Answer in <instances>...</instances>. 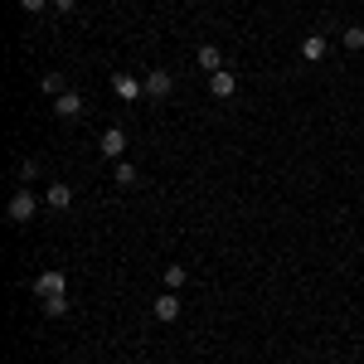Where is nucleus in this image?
<instances>
[{"label": "nucleus", "instance_id": "nucleus-12", "mask_svg": "<svg viewBox=\"0 0 364 364\" xmlns=\"http://www.w3.org/2000/svg\"><path fill=\"white\" fill-rule=\"evenodd\" d=\"M112 180H117V185H122V190H132V185H136L141 175H136V166H127V161H117V170H112Z\"/></svg>", "mask_w": 364, "mask_h": 364}, {"label": "nucleus", "instance_id": "nucleus-9", "mask_svg": "<svg viewBox=\"0 0 364 364\" xmlns=\"http://www.w3.org/2000/svg\"><path fill=\"white\" fill-rule=\"evenodd\" d=\"M156 321H180V291H166V296H156Z\"/></svg>", "mask_w": 364, "mask_h": 364}, {"label": "nucleus", "instance_id": "nucleus-3", "mask_svg": "<svg viewBox=\"0 0 364 364\" xmlns=\"http://www.w3.org/2000/svg\"><path fill=\"white\" fill-rule=\"evenodd\" d=\"M141 83H146V102H166L170 92H175V78H170L166 68H151Z\"/></svg>", "mask_w": 364, "mask_h": 364}, {"label": "nucleus", "instance_id": "nucleus-10", "mask_svg": "<svg viewBox=\"0 0 364 364\" xmlns=\"http://www.w3.org/2000/svg\"><path fill=\"white\" fill-rule=\"evenodd\" d=\"M44 204H49V209H68V204H73V185H49V190H44Z\"/></svg>", "mask_w": 364, "mask_h": 364}, {"label": "nucleus", "instance_id": "nucleus-14", "mask_svg": "<svg viewBox=\"0 0 364 364\" xmlns=\"http://www.w3.org/2000/svg\"><path fill=\"white\" fill-rule=\"evenodd\" d=\"M166 287H170V291L185 287V267H180V262H170V267H166Z\"/></svg>", "mask_w": 364, "mask_h": 364}, {"label": "nucleus", "instance_id": "nucleus-8", "mask_svg": "<svg viewBox=\"0 0 364 364\" xmlns=\"http://www.w3.org/2000/svg\"><path fill=\"white\" fill-rule=\"evenodd\" d=\"M326 54H331L326 34H306V39H301V58H306V63H321Z\"/></svg>", "mask_w": 364, "mask_h": 364}, {"label": "nucleus", "instance_id": "nucleus-15", "mask_svg": "<svg viewBox=\"0 0 364 364\" xmlns=\"http://www.w3.org/2000/svg\"><path fill=\"white\" fill-rule=\"evenodd\" d=\"M39 180V161L29 156V161H20V185H34Z\"/></svg>", "mask_w": 364, "mask_h": 364}, {"label": "nucleus", "instance_id": "nucleus-17", "mask_svg": "<svg viewBox=\"0 0 364 364\" xmlns=\"http://www.w3.org/2000/svg\"><path fill=\"white\" fill-rule=\"evenodd\" d=\"M44 316H68V296H54V301H44Z\"/></svg>", "mask_w": 364, "mask_h": 364}, {"label": "nucleus", "instance_id": "nucleus-16", "mask_svg": "<svg viewBox=\"0 0 364 364\" xmlns=\"http://www.w3.org/2000/svg\"><path fill=\"white\" fill-rule=\"evenodd\" d=\"M44 92H49V97H58V92H68V87H63V73H44Z\"/></svg>", "mask_w": 364, "mask_h": 364}, {"label": "nucleus", "instance_id": "nucleus-7", "mask_svg": "<svg viewBox=\"0 0 364 364\" xmlns=\"http://www.w3.org/2000/svg\"><path fill=\"white\" fill-rule=\"evenodd\" d=\"M54 112L63 117V122L83 117V92H73V87H68V92H58V97H54Z\"/></svg>", "mask_w": 364, "mask_h": 364}, {"label": "nucleus", "instance_id": "nucleus-11", "mask_svg": "<svg viewBox=\"0 0 364 364\" xmlns=\"http://www.w3.org/2000/svg\"><path fill=\"white\" fill-rule=\"evenodd\" d=\"M199 68H209V73H219V68H224V54H219L214 44H199Z\"/></svg>", "mask_w": 364, "mask_h": 364}, {"label": "nucleus", "instance_id": "nucleus-18", "mask_svg": "<svg viewBox=\"0 0 364 364\" xmlns=\"http://www.w3.org/2000/svg\"><path fill=\"white\" fill-rule=\"evenodd\" d=\"M44 5H54V0H20V10H29V15H34V10H44Z\"/></svg>", "mask_w": 364, "mask_h": 364}, {"label": "nucleus", "instance_id": "nucleus-6", "mask_svg": "<svg viewBox=\"0 0 364 364\" xmlns=\"http://www.w3.org/2000/svg\"><path fill=\"white\" fill-rule=\"evenodd\" d=\"M97 151H102L107 161H122V151H127V132H122V127H107V132L97 136Z\"/></svg>", "mask_w": 364, "mask_h": 364}, {"label": "nucleus", "instance_id": "nucleus-19", "mask_svg": "<svg viewBox=\"0 0 364 364\" xmlns=\"http://www.w3.org/2000/svg\"><path fill=\"white\" fill-rule=\"evenodd\" d=\"M73 5H78V0H54V10H63V15H68Z\"/></svg>", "mask_w": 364, "mask_h": 364}, {"label": "nucleus", "instance_id": "nucleus-5", "mask_svg": "<svg viewBox=\"0 0 364 364\" xmlns=\"http://www.w3.org/2000/svg\"><path fill=\"white\" fill-rule=\"evenodd\" d=\"M209 92H214L219 102H233V97H238V78H233L228 68H219V73H209Z\"/></svg>", "mask_w": 364, "mask_h": 364}, {"label": "nucleus", "instance_id": "nucleus-4", "mask_svg": "<svg viewBox=\"0 0 364 364\" xmlns=\"http://www.w3.org/2000/svg\"><path fill=\"white\" fill-rule=\"evenodd\" d=\"M112 92L122 102H136V97H146V83H141L136 73H112Z\"/></svg>", "mask_w": 364, "mask_h": 364}, {"label": "nucleus", "instance_id": "nucleus-1", "mask_svg": "<svg viewBox=\"0 0 364 364\" xmlns=\"http://www.w3.org/2000/svg\"><path fill=\"white\" fill-rule=\"evenodd\" d=\"M34 296H39V301H54V296H68V277H63L58 267H49V272H39V277H34Z\"/></svg>", "mask_w": 364, "mask_h": 364}, {"label": "nucleus", "instance_id": "nucleus-13", "mask_svg": "<svg viewBox=\"0 0 364 364\" xmlns=\"http://www.w3.org/2000/svg\"><path fill=\"white\" fill-rule=\"evenodd\" d=\"M340 39H345V49H350V54H360V49H364V29H360V25H350Z\"/></svg>", "mask_w": 364, "mask_h": 364}, {"label": "nucleus", "instance_id": "nucleus-2", "mask_svg": "<svg viewBox=\"0 0 364 364\" xmlns=\"http://www.w3.org/2000/svg\"><path fill=\"white\" fill-rule=\"evenodd\" d=\"M34 209H39V199L29 195V185H20V190L10 195V209H5V214H10V224H29Z\"/></svg>", "mask_w": 364, "mask_h": 364}]
</instances>
